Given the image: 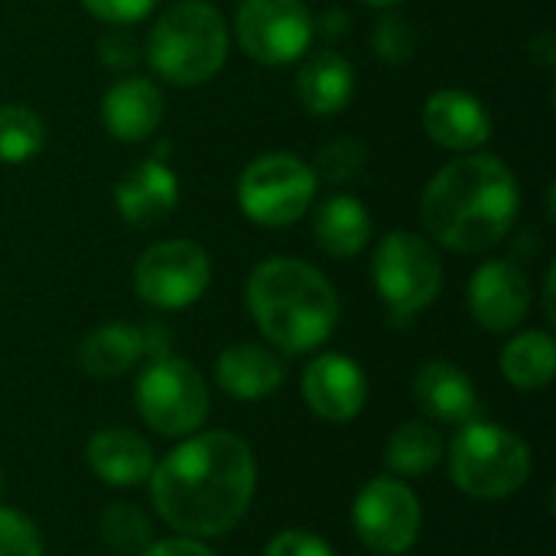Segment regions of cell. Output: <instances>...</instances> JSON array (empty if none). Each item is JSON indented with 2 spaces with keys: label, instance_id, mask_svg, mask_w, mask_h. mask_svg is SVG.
Segmentation results:
<instances>
[{
  "label": "cell",
  "instance_id": "6da1fadb",
  "mask_svg": "<svg viewBox=\"0 0 556 556\" xmlns=\"http://www.w3.org/2000/svg\"><path fill=\"white\" fill-rule=\"evenodd\" d=\"M257 489L251 446L225 430L192 433L150 472L156 515L182 538H222L241 525Z\"/></svg>",
  "mask_w": 556,
  "mask_h": 556
},
{
  "label": "cell",
  "instance_id": "7a4b0ae2",
  "mask_svg": "<svg viewBox=\"0 0 556 556\" xmlns=\"http://www.w3.org/2000/svg\"><path fill=\"white\" fill-rule=\"evenodd\" d=\"M518 182L495 156H463L443 166L424 192L420 222L433 241L479 254L505 241L518 215Z\"/></svg>",
  "mask_w": 556,
  "mask_h": 556
},
{
  "label": "cell",
  "instance_id": "3957f363",
  "mask_svg": "<svg viewBox=\"0 0 556 556\" xmlns=\"http://www.w3.org/2000/svg\"><path fill=\"white\" fill-rule=\"evenodd\" d=\"M248 309L264 339L290 355L319 349L339 323L332 283L316 267L293 257H270L254 267Z\"/></svg>",
  "mask_w": 556,
  "mask_h": 556
},
{
  "label": "cell",
  "instance_id": "277c9868",
  "mask_svg": "<svg viewBox=\"0 0 556 556\" xmlns=\"http://www.w3.org/2000/svg\"><path fill=\"white\" fill-rule=\"evenodd\" d=\"M228 55V26L212 3L182 0L169 7L147 39L153 72L173 85L208 81Z\"/></svg>",
  "mask_w": 556,
  "mask_h": 556
},
{
  "label": "cell",
  "instance_id": "5b68a950",
  "mask_svg": "<svg viewBox=\"0 0 556 556\" xmlns=\"http://www.w3.org/2000/svg\"><path fill=\"white\" fill-rule=\"evenodd\" d=\"M531 446L508 427L489 420H469L453 440L450 476L459 492L479 502H498L515 495L531 479Z\"/></svg>",
  "mask_w": 556,
  "mask_h": 556
},
{
  "label": "cell",
  "instance_id": "8992f818",
  "mask_svg": "<svg viewBox=\"0 0 556 556\" xmlns=\"http://www.w3.org/2000/svg\"><path fill=\"white\" fill-rule=\"evenodd\" d=\"M137 414L160 437H192L208 417V388L182 358H153L134 388Z\"/></svg>",
  "mask_w": 556,
  "mask_h": 556
},
{
  "label": "cell",
  "instance_id": "52a82bcc",
  "mask_svg": "<svg viewBox=\"0 0 556 556\" xmlns=\"http://www.w3.org/2000/svg\"><path fill=\"white\" fill-rule=\"evenodd\" d=\"M371 277L394 319L417 316L437 300L443 287L437 251L410 231H391L381 238L371 261Z\"/></svg>",
  "mask_w": 556,
  "mask_h": 556
},
{
  "label": "cell",
  "instance_id": "ba28073f",
  "mask_svg": "<svg viewBox=\"0 0 556 556\" xmlns=\"http://www.w3.org/2000/svg\"><path fill=\"white\" fill-rule=\"evenodd\" d=\"M316 173L290 156V153H267L257 156L238 179V205L241 212L267 228L293 225L316 195Z\"/></svg>",
  "mask_w": 556,
  "mask_h": 556
},
{
  "label": "cell",
  "instance_id": "9c48e42d",
  "mask_svg": "<svg viewBox=\"0 0 556 556\" xmlns=\"http://www.w3.org/2000/svg\"><path fill=\"white\" fill-rule=\"evenodd\" d=\"M352 525H355L358 541L371 554L401 556L420 538L424 508L410 485H404L401 479L381 476V479H371L358 492L352 505Z\"/></svg>",
  "mask_w": 556,
  "mask_h": 556
},
{
  "label": "cell",
  "instance_id": "30bf717a",
  "mask_svg": "<svg viewBox=\"0 0 556 556\" xmlns=\"http://www.w3.org/2000/svg\"><path fill=\"white\" fill-rule=\"evenodd\" d=\"M212 280L208 254L192 241H160L134 267V290L156 309L192 306Z\"/></svg>",
  "mask_w": 556,
  "mask_h": 556
},
{
  "label": "cell",
  "instance_id": "8fae6325",
  "mask_svg": "<svg viewBox=\"0 0 556 556\" xmlns=\"http://www.w3.org/2000/svg\"><path fill=\"white\" fill-rule=\"evenodd\" d=\"M241 49L267 65L296 62L313 42V16L303 0H244L235 16Z\"/></svg>",
  "mask_w": 556,
  "mask_h": 556
},
{
  "label": "cell",
  "instance_id": "7c38bea8",
  "mask_svg": "<svg viewBox=\"0 0 556 556\" xmlns=\"http://www.w3.org/2000/svg\"><path fill=\"white\" fill-rule=\"evenodd\" d=\"M531 309V283L515 261H489L469 280V313L489 332H511Z\"/></svg>",
  "mask_w": 556,
  "mask_h": 556
},
{
  "label": "cell",
  "instance_id": "4fadbf2b",
  "mask_svg": "<svg viewBox=\"0 0 556 556\" xmlns=\"http://www.w3.org/2000/svg\"><path fill=\"white\" fill-rule=\"evenodd\" d=\"M303 397L316 417L329 424H345L362 414L368 401V381H365V371L352 358L326 352L306 365Z\"/></svg>",
  "mask_w": 556,
  "mask_h": 556
},
{
  "label": "cell",
  "instance_id": "5bb4252c",
  "mask_svg": "<svg viewBox=\"0 0 556 556\" xmlns=\"http://www.w3.org/2000/svg\"><path fill=\"white\" fill-rule=\"evenodd\" d=\"M414 394H417V404L424 407V414L440 420V424L463 427V424L482 417V401H479L476 384L453 362H430V365H424L417 371Z\"/></svg>",
  "mask_w": 556,
  "mask_h": 556
},
{
  "label": "cell",
  "instance_id": "9a60e30c",
  "mask_svg": "<svg viewBox=\"0 0 556 556\" xmlns=\"http://www.w3.org/2000/svg\"><path fill=\"white\" fill-rule=\"evenodd\" d=\"M88 466L91 472L114 489H130L150 479L153 472V450L150 443L124 427H104L88 440Z\"/></svg>",
  "mask_w": 556,
  "mask_h": 556
},
{
  "label": "cell",
  "instance_id": "2e32d148",
  "mask_svg": "<svg viewBox=\"0 0 556 556\" xmlns=\"http://www.w3.org/2000/svg\"><path fill=\"white\" fill-rule=\"evenodd\" d=\"M427 134L446 150H476L492 134V117L479 98L466 91H437L424 108Z\"/></svg>",
  "mask_w": 556,
  "mask_h": 556
},
{
  "label": "cell",
  "instance_id": "e0dca14e",
  "mask_svg": "<svg viewBox=\"0 0 556 556\" xmlns=\"http://www.w3.org/2000/svg\"><path fill=\"white\" fill-rule=\"evenodd\" d=\"M117 212L137 225V228H150L156 222H163L176 202H179V182L176 173L169 166H163L160 160H147L140 166H134L114 192Z\"/></svg>",
  "mask_w": 556,
  "mask_h": 556
},
{
  "label": "cell",
  "instance_id": "ac0fdd59",
  "mask_svg": "<svg viewBox=\"0 0 556 556\" xmlns=\"http://www.w3.org/2000/svg\"><path fill=\"white\" fill-rule=\"evenodd\" d=\"M101 117H104V127L111 137L137 143L160 127L163 94L147 78H137V75L121 78L117 85L108 88L104 104H101Z\"/></svg>",
  "mask_w": 556,
  "mask_h": 556
},
{
  "label": "cell",
  "instance_id": "d6986e66",
  "mask_svg": "<svg viewBox=\"0 0 556 556\" xmlns=\"http://www.w3.org/2000/svg\"><path fill=\"white\" fill-rule=\"evenodd\" d=\"M215 381L235 401H261L283 384V365L270 349L254 342H238L218 355Z\"/></svg>",
  "mask_w": 556,
  "mask_h": 556
},
{
  "label": "cell",
  "instance_id": "ffe728a7",
  "mask_svg": "<svg viewBox=\"0 0 556 556\" xmlns=\"http://www.w3.org/2000/svg\"><path fill=\"white\" fill-rule=\"evenodd\" d=\"M296 91H300V101L306 104L309 114L329 117V114L345 111V104L352 101L355 72L339 52L323 49L300 68Z\"/></svg>",
  "mask_w": 556,
  "mask_h": 556
},
{
  "label": "cell",
  "instance_id": "44dd1931",
  "mask_svg": "<svg viewBox=\"0 0 556 556\" xmlns=\"http://www.w3.org/2000/svg\"><path fill=\"white\" fill-rule=\"evenodd\" d=\"M313 235L329 257H355L371 241L368 208L352 195H336L316 208Z\"/></svg>",
  "mask_w": 556,
  "mask_h": 556
},
{
  "label": "cell",
  "instance_id": "7402d4cb",
  "mask_svg": "<svg viewBox=\"0 0 556 556\" xmlns=\"http://www.w3.org/2000/svg\"><path fill=\"white\" fill-rule=\"evenodd\" d=\"M140 355H143L140 329L127 323L101 326L78 345V365L91 378H117L130 371L140 362Z\"/></svg>",
  "mask_w": 556,
  "mask_h": 556
},
{
  "label": "cell",
  "instance_id": "603a6c76",
  "mask_svg": "<svg viewBox=\"0 0 556 556\" xmlns=\"http://www.w3.org/2000/svg\"><path fill=\"white\" fill-rule=\"evenodd\" d=\"M502 375L518 391H541L556 375V342L551 332H521L502 352Z\"/></svg>",
  "mask_w": 556,
  "mask_h": 556
},
{
  "label": "cell",
  "instance_id": "cb8c5ba5",
  "mask_svg": "<svg viewBox=\"0 0 556 556\" xmlns=\"http://www.w3.org/2000/svg\"><path fill=\"white\" fill-rule=\"evenodd\" d=\"M440 459H443V437L424 420H410L397 427L384 446V466L394 476H427L430 469L440 466Z\"/></svg>",
  "mask_w": 556,
  "mask_h": 556
},
{
  "label": "cell",
  "instance_id": "d4e9b609",
  "mask_svg": "<svg viewBox=\"0 0 556 556\" xmlns=\"http://www.w3.org/2000/svg\"><path fill=\"white\" fill-rule=\"evenodd\" d=\"M101 541L117 556H140L153 541V528L140 508L108 505V511L101 515Z\"/></svg>",
  "mask_w": 556,
  "mask_h": 556
},
{
  "label": "cell",
  "instance_id": "484cf974",
  "mask_svg": "<svg viewBox=\"0 0 556 556\" xmlns=\"http://www.w3.org/2000/svg\"><path fill=\"white\" fill-rule=\"evenodd\" d=\"M42 150V121L23 108H0V163H26Z\"/></svg>",
  "mask_w": 556,
  "mask_h": 556
},
{
  "label": "cell",
  "instance_id": "4316f807",
  "mask_svg": "<svg viewBox=\"0 0 556 556\" xmlns=\"http://www.w3.org/2000/svg\"><path fill=\"white\" fill-rule=\"evenodd\" d=\"M365 160H368V150L352 140V137H342V140H332L326 143L319 153H316V179H326L332 186H342V182H355L365 169Z\"/></svg>",
  "mask_w": 556,
  "mask_h": 556
},
{
  "label": "cell",
  "instance_id": "83f0119b",
  "mask_svg": "<svg viewBox=\"0 0 556 556\" xmlns=\"http://www.w3.org/2000/svg\"><path fill=\"white\" fill-rule=\"evenodd\" d=\"M371 46H375V52H378L384 62L401 65V62H407V59L414 55V49H417V33H414V26H410L404 16L388 13V16L378 20V26H375V33H371Z\"/></svg>",
  "mask_w": 556,
  "mask_h": 556
},
{
  "label": "cell",
  "instance_id": "f1b7e54d",
  "mask_svg": "<svg viewBox=\"0 0 556 556\" xmlns=\"http://www.w3.org/2000/svg\"><path fill=\"white\" fill-rule=\"evenodd\" d=\"M0 556H42L39 528L16 508L0 505Z\"/></svg>",
  "mask_w": 556,
  "mask_h": 556
},
{
  "label": "cell",
  "instance_id": "f546056e",
  "mask_svg": "<svg viewBox=\"0 0 556 556\" xmlns=\"http://www.w3.org/2000/svg\"><path fill=\"white\" fill-rule=\"evenodd\" d=\"M264 556H336L332 547L313 534V531H303V528H290V531H280L270 544Z\"/></svg>",
  "mask_w": 556,
  "mask_h": 556
},
{
  "label": "cell",
  "instance_id": "4dcf8cb0",
  "mask_svg": "<svg viewBox=\"0 0 556 556\" xmlns=\"http://www.w3.org/2000/svg\"><path fill=\"white\" fill-rule=\"evenodd\" d=\"M81 7L111 26H124L143 20L156 7V0H81Z\"/></svg>",
  "mask_w": 556,
  "mask_h": 556
},
{
  "label": "cell",
  "instance_id": "1f68e13d",
  "mask_svg": "<svg viewBox=\"0 0 556 556\" xmlns=\"http://www.w3.org/2000/svg\"><path fill=\"white\" fill-rule=\"evenodd\" d=\"M140 556H215L199 538H166V541H150V547Z\"/></svg>",
  "mask_w": 556,
  "mask_h": 556
},
{
  "label": "cell",
  "instance_id": "d6a6232c",
  "mask_svg": "<svg viewBox=\"0 0 556 556\" xmlns=\"http://www.w3.org/2000/svg\"><path fill=\"white\" fill-rule=\"evenodd\" d=\"M140 345H143V355L153 362V358H166L169 355V332L160 326V323H150L140 329Z\"/></svg>",
  "mask_w": 556,
  "mask_h": 556
},
{
  "label": "cell",
  "instance_id": "836d02e7",
  "mask_svg": "<svg viewBox=\"0 0 556 556\" xmlns=\"http://www.w3.org/2000/svg\"><path fill=\"white\" fill-rule=\"evenodd\" d=\"M365 3H371V7H394V3H401V0H365Z\"/></svg>",
  "mask_w": 556,
  "mask_h": 556
},
{
  "label": "cell",
  "instance_id": "e575fe53",
  "mask_svg": "<svg viewBox=\"0 0 556 556\" xmlns=\"http://www.w3.org/2000/svg\"><path fill=\"white\" fill-rule=\"evenodd\" d=\"M0 492H3V472H0Z\"/></svg>",
  "mask_w": 556,
  "mask_h": 556
}]
</instances>
